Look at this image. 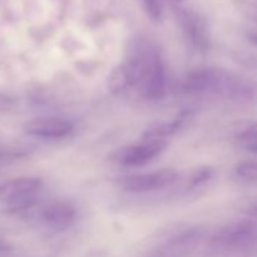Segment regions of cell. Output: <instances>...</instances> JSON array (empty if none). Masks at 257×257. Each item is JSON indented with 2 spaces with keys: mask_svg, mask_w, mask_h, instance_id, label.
Wrapping results in <instances>:
<instances>
[{
  "mask_svg": "<svg viewBox=\"0 0 257 257\" xmlns=\"http://www.w3.org/2000/svg\"><path fill=\"white\" fill-rule=\"evenodd\" d=\"M123 68L131 87L137 88L143 98L160 100L167 90V74L160 49L147 38H138L132 44Z\"/></svg>",
  "mask_w": 257,
  "mask_h": 257,
  "instance_id": "1",
  "label": "cell"
},
{
  "mask_svg": "<svg viewBox=\"0 0 257 257\" xmlns=\"http://www.w3.org/2000/svg\"><path fill=\"white\" fill-rule=\"evenodd\" d=\"M183 90L190 94H216L237 103L255 98L256 88L247 78L221 68H197L187 74Z\"/></svg>",
  "mask_w": 257,
  "mask_h": 257,
  "instance_id": "2",
  "label": "cell"
},
{
  "mask_svg": "<svg viewBox=\"0 0 257 257\" xmlns=\"http://www.w3.org/2000/svg\"><path fill=\"white\" fill-rule=\"evenodd\" d=\"M42 188L43 181L39 177L14 178L0 185V201L13 212H28L37 203L35 198Z\"/></svg>",
  "mask_w": 257,
  "mask_h": 257,
  "instance_id": "3",
  "label": "cell"
},
{
  "mask_svg": "<svg viewBox=\"0 0 257 257\" xmlns=\"http://www.w3.org/2000/svg\"><path fill=\"white\" fill-rule=\"evenodd\" d=\"M166 147L167 142L163 140H143L142 142L118 150L112 160L123 167H140L155 160Z\"/></svg>",
  "mask_w": 257,
  "mask_h": 257,
  "instance_id": "4",
  "label": "cell"
},
{
  "mask_svg": "<svg viewBox=\"0 0 257 257\" xmlns=\"http://www.w3.org/2000/svg\"><path fill=\"white\" fill-rule=\"evenodd\" d=\"M178 173L172 168H162L148 173L131 175L119 178V186L127 192L146 193L162 190L177 181Z\"/></svg>",
  "mask_w": 257,
  "mask_h": 257,
  "instance_id": "5",
  "label": "cell"
},
{
  "mask_svg": "<svg viewBox=\"0 0 257 257\" xmlns=\"http://www.w3.org/2000/svg\"><path fill=\"white\" fill-rule=\"evenodd\" d=\"M256 227L247 221H236L223 226L211 238V246L216 250H233L252 242Z\"/></svg>",
  "mask_w": 257,
  "mask_h": 257,
  "instance_id": "6",
  "label": "cell"
},
{
  "mask_svg": "<svg viewBox=\"0 0 257 257\" xmlns=\"http://www.w3.org/2000/svg\"><path fill=\"white\" fill-rule=\"evenodd\" d=\"M202 230L197 227L185 228L153 248L147 257H186L202 240Z\"/></svg>",
  "mask_w": 257,
  "mask_h": 257,
  "instance_id": "7",
  "label": "cell"
},
{
  "mask_svg": "<svg viewBox=\"0 0 257 257\" xmlns=\"http://www.w3.org/2000/svg\"><path fill=\"white\" fill-rule=\"evenodd\" d=\"M24 131L30 137L60 141L72 136L74 124L64 118H37L28 122Z\"/></svg>",
  "mask_w": 257,
  "mask_h": 257,
  "instance_id": "8",
  "label": "cell"
},
{
  "mask_svg": "<svg viewBox=\"0 0 257 257\" xmlns=\"http://www.w3.org/2000/svg\"><path fill=\"white\" fill-rule=\"evenodd\" d=\"M40 220L50 230L63 232L74 225L77 220V210L67 201H53L39 211Z\"/></svg>",
  "mask_w": 257,
  "mask_h": 257,
  "instance_id": "9",
  "label": "cell"
},
{
  "mask_svg": "<svg viewBox=\"0 0 257 257\" xmlns=\"http://www.w3.org/2000/svg\"><path fill=\"white\" fill-rule=\"evenodd\" d=\"M176 13H177L178 23L186 39L196 50L206 52L210 45V39H208L205 23L201 19L200 15L185 8H180L176 10Z\"/></svg>",
  "mask_w": 257,
  "mask_h": 257,
  "instance_id": "10",
  "label": "cell"
},
{
  "mask_svg": "<svg viewBox=\"0 0 257 257\" xmlns=\"http://www.w3.org/2000/svg\"><path fill=\"white\" fill-rule=\"evenodd\" d=\"M192 117V112L190 109H185L178 113L173 119L165 120V122H158L151 124L143 133V140H163L171 137L175 133H177L188 120Z\"/></svg>",
  "mask_w": 257,
  "mask_h": 257,
  "instance_id": "11",
  "label": "cell"
},
{
  "mask_svg": "<svg viewBox=\"0 0 257 257\" xmlns=\"http://www.w3.org/2000/svg\"><path fill=\"white\" fill-rule=\"evenodd\" d=\"M128 85H130V80H128L127 72L123 68V65L119 68H115L108 78V88H109L110 92L119 93L124 90Z\"/></svg>",
  "mask_w": 257,
  "mask_h": 257,
  "instance_id": "12",
  "label": "cell"
},
{
  "mask_svg": "<svg viewBox=\"0 0 257 257\" xmlns=\"http://www.w3.org/2000/svg\"><path fill=\"white\" fill-rule=\"evenodd\" d=\"M236 175L246 181H257V161H245L236 166Z\"/></svg>",
  "mask_w": 257,
  "mask_h": 257,
  "instance_id": "13",
  "label": "cell"
},
{
  "mask_svg": "<svg viewBox=\"0 0 257 257\" xmlns=\"http://www.w3.org/2000/svg\"><path fill=\"white\" fill-rule=\"evenodd\" d=\"M238 141L250 151L257 152V123L251 125V127L246 128V130L238 136Z\"/></svg>",
  "mask_w": 257,
  "mask_h": 257,
  "instance_id": "14",
  "label": "cell"
},
{
  "mask_svg": "<svg viewBox=\"0 0 257 257\" xmlns=\"http://www.w3.org/2000/svg\"><path fill=\"white\" fill-rule=\"evenodd\" d=\"M142 4L143 9L146 10L148 17L153 20V22H161L163 17L162 5H161L160 0H140Z\"/></svg>",
  "mask_w": 257,
  "mask_h": 257,
  "instance_id": "15",
  "label": "cell"
},
{
  "mask_svg": "<svg viewBox=\"0 0 257 257\" xmlns=\"http://www.w3.org/2000/svg\"><path fill=\"white\" fill-rule=\"evenodd\" d=\"M213 170L211 167H200L192 173L190 178V187L195 188L198 186L203 185V183L208 182L212 178Z\"/></svg>",
  "mask_w": 257,
  "mask_h": 257,
  "instance_id": "16",
  "label": "cell"
},
{
  "mask_svg": "<svg viewBox=\"0 0 257 257\" xmlns=\"http://www.w3.org/2000/svg\"><path fill=\"white\" fill-rule=\"evenodd\" d=\"M15 100L5 93L0 92V113H8L14 109Z\"/></svg>",
  "mask_w": 257,
  "mask_h": 257,
  "instance_id": "17",
  "label": "cell"
},
{
  "mask_svg": "<svg viewBox=\"0 0 257 257\" xmlns=\"http://www.w3.org/2000/svg\"><path fill=\"white\" fill-rule=\"evenodd\" d=\"M13 251V246L10 245L8 241H5L4 238L0 237V253H7Z\"/></svg>",
  "mask_w": 257,
  "mask_h": 257,
  "instance_id": "18",
  "label": "cell"
},
{
  "mask_svg": "<svg viewBox=\"0 0 257 257\" xmlns=\"http://www.w3.org/2000/svg\"><path fill=\"white\" fill-rule=\"evenodd\" d=\"M172 2H180V0H172Z\"/></svg>",
  "mask_w": 257,
  "mask_h": 257,
  "instance_id": "19",
  "label": "cell"
}]
</instances>
